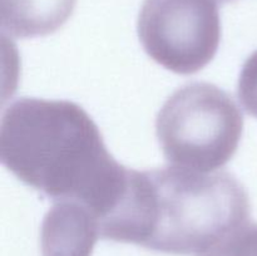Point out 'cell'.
Instances as JSON below:
<instances>
[{
    "instance_id": "obj_1",
    "label": "cell",
    "mask_w": 257,
    "mask_h": 256,
    "mask_svg": "<svg viewBox=\"0 0 257 256\" xmlns=\"http://www.w3.org/2000/svg\"><path fill=\"white\" fill-rule=\"evenodd\" d=\"M0 160L20 182L53 202L87 206L99 228L130 182V168L114 160L92 117L70 100H14L2 118Z\"/></svg>"
},
{
    "instance_id": "obj_2",
    "label": "cell",
    "mask_w": 257,
    "mask_h": 256,
    "mask_svg": "<svg viewBox=\"0 0 257 256\" xmlns=\"http://www.w3.org/2000/svg\"><path fill=\"white\" fill-rule=\"evenodd\" d=\"M250 197L230 172L168 166L131 170L122 202L103 228V240L157 252L203 256L250 222Z\"/></svg>"
},
{
    "instance_id": "obj_3",
    "label": "cell",
    "mask_w": 257,
    "mask_h": 256,
    "mask_svg": "<svg viewBox=\"0 0 257 256\" xmlns=\"http://www.w3.org/2000/svg\"><path fill=\"white\" fill-rule=\"evenodd\" d=\"M242 132L243 115L232 95L207 82L178 88L156 118V135L166 160L200 172L230 162Z\"/></svg>"
},
{
    "instance_id": "obj_4",
    "label": "cell",
    "mask_w": 257,
    "mask_h": 256,
    "mask_svg": "<svg viewBox=\"0 0 257 256\" xmlns=\"http://www.w3.org/2000/svg\"><path fill=\"white\" fill-rule=\"evenodd\" d=\"M137 33L145 52L157 64L176 74H195L218 52L220 0H145Z\"/></svg>"
},
{
    "instance_id": "obj_5",
    "label": "cell",
    "mask_w": 257,
    "mask_h": 256,
    "mask_svg": "<svg viewBox=\"0 0 257 256\" xmlns=\"http://www.w3.org/2000/svg\"><path fill=\"white\" fill-rule=\"evenodd\" d=\"M100 238L94 213L77 201H58L40 227L42 256H92Z\"/></svg>"
},
{
    "instance_id": "obj_6",
    "label": "cell",
    "mask_w": 257,
    "mask_h": 256,
    "mask_svg": "<svg viewBox=\"0 0 257 256\" xmlns=\"http://www.w3.org/2000/svg\"><path fill=\"white\" fill-rule=\"evenodd\" d=\"M77 0H2L3 33L15 39L50 35L69 20Z\"/></svg>"
},
{
    "instance_id": "obj_7",
    "label": "cell",
    "mask_w": 257,
    "mask_h": 256,
    "mask_svg": "<svg viewBox=\"0 0 257 256\" xmlns=\"http://www.w3.org/2000/svg\"><path fill=\"white\" fill-rule=\"evenodd\" d=\"M203 256H257V223H245Z\"/></svg>"
},
{
    "instance_id": "obj_8",
    "label": "cell",
    "mask_w": 257,
    "mask_h": 256,
    "mask_svg": "<svg viewBox=\"0 0 257 256\" xmlns=\"http://www.w3.org/2000/svg\"><path fill=\"white\" fill-rule=\"evenodd\" d=\"M237 97L243 109L257 118V49L245 60L241 68Z\"/></svg>"
},
{
    "instance_id": "obj_9",
    "label": "cell",
    "mask_w": 257,
    "mask_h": 256,
    "mask_svg": "<svg viewBox=\"0 0 257 256\" xmlns=\"http://www.w3.org/2000/svg\"><path fill=\"white\" fill-rule=\"evenodd\" d=\"M228 2H232V0H220V3H228Z\"/></svg>"
}]
</instances>
